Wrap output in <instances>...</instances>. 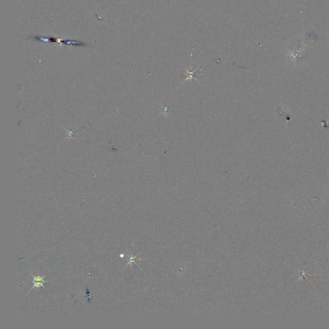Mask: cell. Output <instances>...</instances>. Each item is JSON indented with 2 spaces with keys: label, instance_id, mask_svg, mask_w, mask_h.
Instances as JSON below:
<instances>
[{
  "label": "cell",
  "instance_id": "1",
  "mask_svg": "<svg viewBox=\"0 0 329 329\" xmlns=\"http://www.w3.org/2000/svg\"><path fill=\"white\" fill-rule=\"evenodd\" d=\"M33 38L41 41L43 42H50V43H60V44H65V45H77V46H83L86 45V43H80L77 41H72V40H63L60 39H56L55 37H34Z\"/></svg>",
  "mask_w": 329,
  "mask_h": 329
},
{
  "label": "cell",
  "instance_id": "2",
  "mask_svg": "<svg viewBox=\"0 0 329 329\" xmlns=\"http://www.w3.org/2000/svg\"><path fill=\"white\" fill-rule=\"evenodd\" d=\"M33 278H34V280H33L34 285L32 286V287L31 289H30V291L35 289V288L39 289V288L41 287H42L45 288V287L44 286V284L45 283V282H47L48 281L44 280L45 276H33Z\"/></svg>",
  "mask_w": 329,
  "mask_h": 329
}]
</instances>
